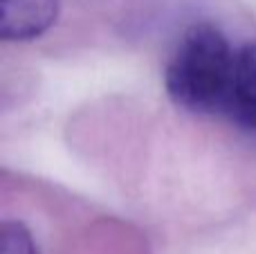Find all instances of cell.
I'll use <instances>...</instances> for the list:
<instances>
[{
  "mask_svg": "<svg viewBox=\"0 0 256 254\" xmlns=\"http://www.w3.org/2000/svg\"><path fill=\"white\" fill-rule=\"evenodd\" d=\"M236 50L218 27L194 25L182 34L166 66V92L189 112H222Z\"/></svg>",
  "mask_w": 256,
  "mask_h": 254,
  "instance_id": "obj_1",
  "label": "cell"
},
{
  "mask_svg": "<svg viewBox=\"0 0 256 254\" xmlns=\"http://www.w3.org/2000/svg\"><path fill=\"white\" fill-rule=\"evenodd\" d=\"M222 115H227L245 133L256 135V43L236 50Z\"/></svg>",
  "mask_w": 256,
  "mask_h": 254,
  "instance_id": "obj_2",
  "label": "cell"
},
{
  "mask_svg": "<svg viewBox=\"0 0 256 254\" xmlns=\"http://www.w3.org/2000/svg\"><path fill=\"white\" fill-rule=\"evenodd\" d=\"M58 0H0V32L4 40H32L56 20Z\"/></svg>",
  "mask_w": 256,
  "mask_h": 254,
  "instance_id": "obj_3",
  "label": "cell"
},
{
  "mask_svg": "<svg viewBox=\"0 0 256 254\" xmlns=\"http://www.w3.org/2000/svg\"><path fill=\"white\" fill-rule=\"evenodd\" d=\"M0 254H38L34 246V238L27 232L25 225L7 223L0 236Z\"/></svg>",
  "mask_w": 256,
  "mask_h": 254,
  "instance_id": "obj_4",
  "label": "cell"
}]
</instances>
